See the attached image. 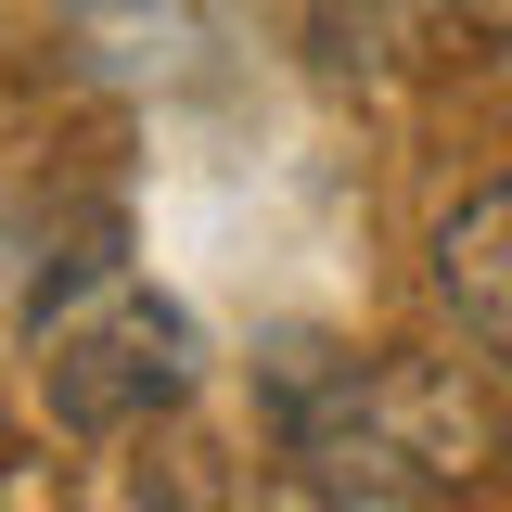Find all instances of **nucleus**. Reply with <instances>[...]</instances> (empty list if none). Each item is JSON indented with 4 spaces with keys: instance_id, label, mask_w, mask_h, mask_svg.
<instances>
[{
    "instance_id": "20e7f679",
    "label": "nucleus",
    "mask_w": 512,
    "mask_h": 512,
    "mask_svg": "<svg viewBox=\"0 0 512 512\" xmlns=\"http://www.w3.org/2000/svg\"><path fill=\"white\" fill-rule=\"evenodd\" d=\"M448 13H461L474 39H512V0H448Z\"/></svg>"
},
{
    "instance_id": "7ed1b4c3",
    "label": "nucleus",
    "mask_w": 512,
    "mask_h": 512,
    "mask_svg": "<svg viewBox=\"0 0 512 512\" xmlns=\"http://www.w3.org/2000/svg\"><path fill=\"white\" fill-rule=\"evenodd\" d=\"M436 308H448V333L512 384V180L461 192L436 218Z\"/></svg>"
},
{
    "instance_id": "f03ea898",
    "label": "nucleus",
    "mask_w": 512,
    "mask_h": 512,
    "mask_svg": "<svg viewBox=\"0 0 512 512\" xmlns=\"http://www.w3.org/2000/svg\"><path fill=\"white\" fill-rule=\"evenodd\" d=\"M39 384H52V423H77V436H141L154 410L192 397V320L154 282H103L77 320H52Z\"/></svg>"
},
{
    "instance_id": "f257e3e1",
    "label": "nucleus",
    "mask_w": 512,
    "mask_h": 512,
    "mask_svg": "<svg viewBox=\"0 0 512 512\" xmlns=\"http://www.w3.org/2000/svg\"><path fill=\"white\" fill-rule=\"evenodd\" d=\"M487 461V410L436 359H346L295 397V487L308 500H448Z\"/></svg>"
}]
</instances>
